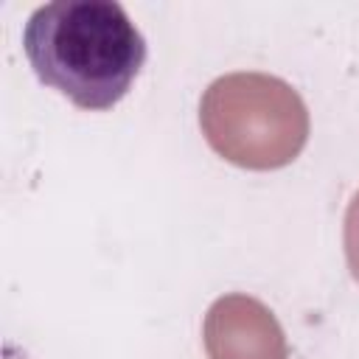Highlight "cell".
<instances>
[{"label":"cell","mask_w":359,"mask_h":359,"mask_svg":"<svg viewBox=\"0 0 359 359\" xmlns=\"http://www.w3.org/2000/svg\"><path fill=\"white\" fill-rule=\"evenodd\" d=\"M208 359H289L286 337L275 314L250 294H224L202 328Z\"/></svg>","instance_id":"obj_3"},{"label":"cell","mask_w":359,"mask_h":359,"mask_svg":"<svg viewBox=\"0 0 359 359\" xmlns=\"http://www.w3.org/2000/svg\"><path fill=\"white\" fill-rule=\"evenodd\" d=\"M208 146L250 171L289 165L309 140V109L297 90L269 73L219 76L199 101Z\"/></svg>","instance_id":"obj_2"},{"label":"cell","mask_w":359,"mask_h":359,"mask_svg":"<svg viewBox=\"0 0 359 359\" xmlns=\"http://www.w3.org/2000/svg\"><path fill=\"white\" fill-rule=\"evenodd\" d=\"M345 258L351 278L359 283V191L351 196L345 210Z\"/></svg>","instance_id":"obj_4"},{"label":"cell","mask_w":359,"mask_h":359,"mask_svg":"<svg viewBox=\"0 0 359 359\" xmlns=\"http://www.w3.org/2000/svg\"><path fill=\"white\" fill-rule=\"evenodd\" d=\"M36 79L81 109L115 107L146 62V39L112 0L39 6L22 31Z\"/></svg>","instance_id":"obj_1"}]
</instances>
